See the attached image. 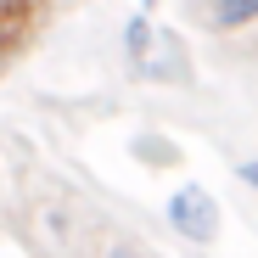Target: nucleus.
<instances>
[{
	"instance_id": "f257e3e1",
	"label": "nucleus",
	"mask_w": 258,
	"mask_h": 258,
	"mask_svg": "<svg viewBox=\"0 0 258 258\" xmlns=\"http://www.w3.org/2000/svg\"><path fill=\"white\" fill-rule=\"evenodd\" d=\"M28 241L45 252V258H79L90 247V213H84L73 197H45L23 213Z\"/></svg>"
},
{
	"instance_id": "f03ea898",
	"label": "nucleus",
	"mask_w": 258,
	"mask_h": 258,
	"mask_svg": "<svg viewBox=\"0 0 258 258\" xmlns=\"http://www.w3.org/2000/svg\"><path fill=\"white\" fill-rule=\"evenodd\" d=\"M168 225L185 241H197V247L219 241V202H213V191L208 185H180L168 197Z\"/></svg>"
},
{
	"instance_id": "7ed1b4c3",
	"label": "nucleus",
	"mask_w": 258,
	"mask_h": 258,
	"mask_svg": "<svg viewBox=\"0 0 258 258\" xmlns=\"http://www.w3.org/2000/svg\"><path fill=\"white\" fill-rule=\"evenodd\" d=\"M39 23V0H0V56L17 51Z\"/></svg>"
},
{
	"instance_id": "20e7f679",
	"label": "nucleus",
	"mask_w": 258,
	"mask_h": 258,
	"mask_svg": "<svg viewBox=\"0 0 258 258\" xmlns=\"http://www.w3.org/2000/svg\"><path fill=\"white\" fill-rule=\"evenodd\" d=\"M258 23V0H208V28L213 34H241Z\"/></svg>"
},
{
	"instance_id": "39448f33",
	"label": "nucleus",
	"mask_w": 258,
	"mask_h": 258,
	"mask_svg": "<svg viewBox=\"0 0 258 258\" xmlns=\"http://www.w3.org/2000/svg\"><path fill=\"white\" fill-rule=\"evenodd\" d=\"M101 258H152V252H141V247H123V241H118V247H107Z\"/></svg>"
},
{
	"instance_id": "423d86ee",
	"label": "nucleus",
	"mask_w": 258,
	"mask_h": 258,
	"mask_svg": "<svg viewBox=\"0 0 258 258\" xmlns=\"http://www.w3.org/2000/svg\"><path fill=\"white\" fill-rule=\"evenodd\" d=\"M236 174H241V185H252V191H258V157H252V163H241Z\"/></svg>"
}]
</instances>
